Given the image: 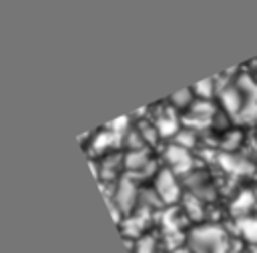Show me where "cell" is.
<instances>
[{"instance_id": "cell-5", "label": "cell", "mask_w": 257, "mask_h": 253, "mask_svg": "<svg viewBox=\"0 0 257 253\" xmlns=\"http://www.w3.org/2000/svg\"><path fill=\"white\" fill-rule=\"evenodd\" d=\"M219 98H221L223 108H225L229 114H233V116H237V114L241 112L243 104H245V96H243V92L239 90V86H231V84H227L225 88L219 90Z\"/></svg>"}, {"instance_id": "cell-11", "label": "cell", "mask_w": 257, "mask_h": 253, "mask_svg": "<svg viewBox=\"0 0 257 253\" xmlns=\"http://www.w3.org/2000/svg\"><path fill=\"white\" fill-rule=\"evenodd\" d=\"M237 86H239V90L243 92L245 100L257 102V80H255L251 74H241V76L237 78Z\"/></svg>"}, {"instance_id": "cell-13", "label": "cell", "mask_w": 257, "mask_h": 253, "mask_svg": "<svg viewBox=\"0 0 257 253\" xmlns=\"http://www.w3.org/2000/svg\"><path fill=\"white\" fill-rule=\"evenodd\" d=\"M118 165H124V157L110 153V155H106V157L102 159V165H100V169H98L96 175H100V177H104V179H110V177L114 175V171H116Z\"/></svg>"}, {"instance_id": "cell-17", "label": "cell", "mask_w": 257, "mask_h": 253, "mask_svg": "<svg viewBox=\"0 0 257 253\" xmlns=\"http://www.w3.org/2000/svg\"><path fill=\"white\" fill-rule=\"evenodd\" d=\"M171 102L175 106H193V88H183L171 96Z\"/></svg>"}, {"instance_id": "cell-3", "label": "cell", "mask_w": 257, "mask_h": 253, "mask_svg": "<svg viewBox=\"0 0 257 253\" xmlns=\"http://www.w3.org/2000/svg\"><path fill=\"white\" fill-rule=\"evenodd\" d=\"M114 207L122 213V215H133L135 203L139 199V189L135 185V181L131 177H122L116 187H114Z\"/></svg>"}, {"instance_id": "cell-14", "label": "cell", "mask_w": 257, "mask_h": 253, "mask_svg": "<svg viewBox=\"0 0 257 253\" xmlns=\"http://www.w3.org/2000/svg\"><path fill=\"white\" fill-rule=\"evenodd\" d=\"M175 143L179 147H185V149H193L195 143H197V131L193 129H183L175 135Z\"/></svg>"}, {"instance_id": "cell-20", "label": "cell", "mask_w": 257, "mask_h": 253, "mask_svg": "<svg viewBox=\"0 0 257 253\" xmlns=\"http://www.w3.org/2000/svg\"><path fill=\"white\" fill-rule=\"evenodd\" d=\"M137 253H155V241L153 237L145 235L139 239V245H137Z\"/></svg>"}, {"instance_id": "cell-10", "label": "cell", "mask_w": 257, "mask_h": 253, "mask_svg": "<svg viewBox=\"0 0 257 253\" xmlns=\"http://www.w3.org/2000/svg\"><path fill=\"white\" fill-rule=\"evenodd\" d=\"M120 141H122L120 133H116V131H100V133H96L92 147L96 151H102V149H110L112 145H120Z\"/></svg>"}, {"instance_id": "cell-8", "label": "cell", "mask_w": 257, "mask_h": 253, "mask_svg": "<svg viewBox=\"0 0 257 253\" xmlns=\"http://www.w3.org/2000/svg\"><path fill=\"white\" fill-rule=\"evenodd\" d=\"M237 233L247 243L257 245V215H247L237 219Z\"/></svg>"}, {"instance_id": "cell-19", "label": "cell", "mask_w": 257, "mask_h": 253, "mask_svg": "<svg viewBox=\"0 0 257 253\" xmlns=\"http://www.w3.org/2000/svg\"><path fill=\"white\" fill-rule=\"evenodd\" d=\"M239 141H241V133L239 131H229V133H225L221 147L227 149V151H233V149L239 147Z\"/></svg>"}, {"instance_id": "cell-18", "label": "cell", "mask_w": 257, "mask_h": 253, "mask_svg": "<svg viewBox=\"0 0 257 253\" xmlns=\"http://www.w3.org/2000/svg\"><path fill=\"white\" fill-rule=\"evenodd\" d=\"M185 207H187V213L195 219H201L203 215V205H201V199L197 195H187L185 197Z\"/></svg>"}, {"instance_id": "cell-6", "label": "cell", "mask_w": 257, "mask_h": 253, "mask_svg": "<svg viewBox=\"0 0 257 253\" xmlns=\"http://www.w3.org/2000/svg\"><path fill=\"white\" fill-rule=\"evenodd\" d=\"M155 126L161 137H171V135L179 133V118L175 116V112L171 108H167V110H161V114H157Z\"/></svg>"}, {"instance_id": "cell-1", "label": "cell", "mask_w": 257, "mask_h": 253, "mask_svg": "<svg viewBox=\"0 0 257 253\" xmlns=\"http://www.w3.org/2000/svg\"><path fill=\"white\" fill-rule=\"evenodd\" d=\"M191 253H227L229 239L225 231L217 225H201L195 227L189 235Z\"/></svg>"}, {"instance_id": "cell-4", "label": "cell", "mask_w": 257, "mask_h": 253, "mask_svg": "<svg viewBox=\"0 0 257 253\" xmlns=\"http://www.w3.org/2000/svg\"><path fill=\"white\" fill-rule=\"evenodd\" d=\"M165 159L169 163V169L175 171L177 175L179 173H191L193 171V157H191L189 149L179 147L177 143H173V145H169L165 149Z\"/></svg>"}, {"instance_id": "cell-12", "label": "cell", "mask_w": 257, "mask_h": 253, "mask_svg": "<svg viewBox=\"0 0 257 253\" xmlns=\"http://www.w3.org/2000/svg\"><path fill=\"white\" fill-rule=\"evenodd\" d=\"M221 163H223V169H227V171H231L235 175H243V173H249L251 171V165L245 159H239L235 155L221 157Z\"/></svg>"}, {"instance_id": "cell-9", "label": "cell", "mask_w": 257, "mask_h": 253, "mask_svg": "<svg viewBox=\"0 0 257 253\" xmlns=\"http://www.w3.org/2000/svg\"><path fill=\"white\" fill-rule=\"evenodd\" d=\"M151 165L149 153L147 149H137V151H128L124 155V167L128 171H145V167Z\"/></svg>"}, {"instance_id": "cell-16", "label": "cell", "mask_w": 257, "mask_h": 253, "mask_svg": "<svg viewBox=\"0 0 257 253\" xmlns=\"http://www.w3.org/2000/svg\"><path fill=\"white\" fill-rule=\"evenodd\" d=\"M235 118H237V122H255V120H257V102L245 100L241 112H239Z\"/></svg>"}, {"instance_id": "cell-15", "label": "cell", "mask_w": 257, "mask_h": 253, "mask_svg": "<svg viewBox=\"0 0 257 253\" xmlns=\"http://www.w3.org/2000/svg\"><path fill=\"white\" fill-rule=\"evenodd\" d=\"M193 92H195V94H199L203 100L211 98V96H213V92H215V78H205V80L197 82V84L193 86Z\"/></svg>"}, {"instance_id": "cell-2", "label": "cell", "mask_w": 257, "mask_h": 253, "mask_svg": "<svg viewBox=\"0 0 257 253\" xmlns=\"http://www.w3.org/2000/svg\"><path fill=\"white\" fill-rule=\"evenodd\" d=\"M155 193L163 205H175L181 199V187L177 181V173L171 169H161L155 175Z\"/></svg>"}, {"instance_id": "cell-7", "label": "cell", "mask_w": 257, "mask_h": 253, "mask_svg": "<svg viewBox=\"0 0 257 253\" xmlns=\"http://www.w3.org/2000/svg\"><path fill=\"white\" fill-rule=\"evenodd\" d=\"M255 203H257V197H255L253 191H241V193L235 197V201L231 203V211H233V215H237V217H247V215L253 211Z\"/></svg>"}]
</instances>
